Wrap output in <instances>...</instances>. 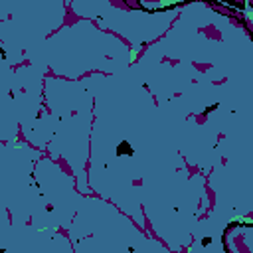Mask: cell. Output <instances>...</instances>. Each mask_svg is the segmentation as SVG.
I'll return each mask as SVG.
<instances>
[{"label": "cell", "mask_w": 253, "mask_h": 253, "mask_svg": "<svg viewBox=\"0 0 253 253\" xmlns=\"http://www.w3.org/2000/svg\"><path fill=\"white\" fill-rule=\"evenodd\" d=\"M210 243H212V239H210V237H204V239H202V245H210Z\"/></svg>", "instance_id": "7a4b0ae2"}, {"label": "cell", "mask_w": 253, "mask_h": 253, "mask_svg": "<svg viewBox=\"0 0 253 253\" xmlns=\"http://www.w3.org/2000/svg\"><path fill=\"white\" fill-rule=\"evenodd\" d=\"M137 59V49H131V61H135Z\"/></svg>", "instance_id": "6da1fadb"}]
</instances>
